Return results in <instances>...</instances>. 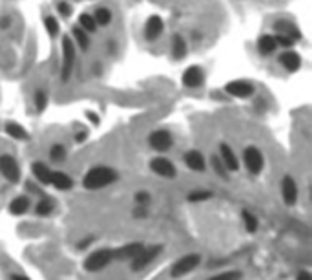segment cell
I'll list each match as a JSON object with an SVG mask.
<instances>
[{
  "instance_id": "obj_5",
  "label": "cell",
  "mask_w": 312,
  "mask_h": 280,
  "mask_svg": "<svg viewBox=\"0 0 312 280\" xmlns=\"http://www.w3.org/2000/svg\"><path fill=\"white\" fill-rule=\"evenodd\" d=\"M161 251H163V247L161 245H152V247H143V251L137 255L133 260H131V269L133 271H141L145 269L146 266H150L152 262L155 260V258L161 255Z\"/></svg>"
},
{
  "instance_id": "obj_36",
  "label": "cell",
  "mask_w": 312,
  "mask_h": 280,
  "mask_svg": "<svg viewBox=\"0 0 312 280\" xmlns=\"http://www.w3.org/2000/svg\"><path fill=\"white\" fill-rule=\"evenodd\" d=\"M274 39H276V44H280V46H283V48H290L296 42L294 39L287 37V35H281V33H278Z\"/></svg>"
},
{
  "instance_id": "obj_18",
  "label": "cell",
  "mask_w": 312,
  "mask_h": 280,
  "mask_svg": "<svg viewBox=\"0 0 312 280\" xmlns=\"http://www.w3.org/2000/svg\"><path fill=\"white\" fill-rule=\"evenodd\" d=\"M280 63L283 65V68L289 70V72H298V68L301 66V59H299V55L294 53V51H285V53L280 57Z\"/></svg>"
},
{
  "instance_id": "obj_7",
  "label": "cell",
  "mask_w": 312,
  "mask_h": 280,
  "mask_svg": "<svg viewBox=\"0 0 312 280\" xmlns=\"http://www.w3.org/2000/svg\"><path fill=\"white\" fill-rule=\"evenodd\" d=\"M0 174L11 183H17L20 179V167L13 156H8V154L0 156Z\"/></svg>"
},
{
  "instance_id": "obj_19",
  "label": "cell",
  "mask_w": 312,
  "mask_h": 280,
  "mask_svg": "<svg viewBox=\"0 0 312 280\" xmlns=\"http://www.w3.org/2000/svg\"><path fill=\"white\" fill-rule=\"evenodd\" d=\"M33 174H35V178L41 181V183L44 185H50V176H51V170L50 167L46 165V163H42V161H37V163H33L31 167Z\"/></svg>"
},
{
  "instance_id": "obj_16",
  "label": "cell",
  "mask_w": 312,
  "mask_h": 280,
  "mask_svg": "<svg viewBox=\"0 0 312 280\" xmlns=\"http://www.w3.org/2000/svg\"><path fill=\"white\" fill-rule=\"evenodd\" d=\"M50 185H53V187L59 189V191H70V189L73 187V179L70 178L68 174H64V172H53V170H51Z\"/></svg>"
},
{
  "instance_id": "obj_24",
  "label": "cell",
  "mask_w": 312,
  "mask_h": 280,
  "mask_svg": "<svg viewBox=\"0 0 312 280\" xmlns=\"http://www.w3.org/2000/svg\"><path fill=\"white\" fill-rule=\"evenodd\" d=\"M73 37H75V42H77V46L81 48V50H88V46H90V39H88V35L84 33V29H82L81 26L73 28Z\"/></svg>"
},
{
  "instance_id": "obj_14",
  "label": "cell",
  "mask_w": 312,
  "mask_h": 280,
  "mask_svg": "<svg viewBox=\"0 0 312 280\" xmlns=\"http://www.w3.org/2000/svg\"><path fill=\"white\" fill-rule=\"evenodd\" d=\"M203 81H204V74L199 66H192V68L186 70L185 75H183V83H185V86H188V88L201 86Z\"/></svg>"
},
{
  "instance_id": "obj_2",
  "label": "cell",
  "mask_w": 312,
  "mask_h": 280,
  "mask_svg": "<svg viewBox=\"0 0 312 280\" xmlns=\"http://www.w3.org/2000/svg\"><path fill=\"white\" fill-rule=\"evenodd\" d=\"M113 260V249H97V251L90 253L84 260V269L90 273H95L108 266Z\"/></svg>"
},
{
  "instance_id": "obj_17",
  "label": "cell",
  "mask_w": 312,
  "mask_h": 280,
  "mask_svg": "<svg viewBox=\"0 0 312 280\" xmlns=\"http://www.w3.org/2000/svg\"><path fill=\"white\" fill-rule=\"evenodd\" d=\"M185 161H186V165H188V169L197 170V172H203L204 167H206V163H204L203 154H201L199 150H190V152H186Z\"/></svg>"
},
{
  "instance_id": "obj_13",
  "label": "cell",
  "mask_w": 312,
  "mask_h": 280,
  "mask_svg": "<svg viewBox=\"0 0 312 280\" xmlns=\"http://www.w3.org/2000/svg\"><path fill=\"white\" fill-rule=\"evenodd\" d=\"M219 154H221V161H223V165L226 167V170L235 172V170L239 169V161H237V156H235V152L232 150L230 145L223 143L221 147H219Z\"/></svg>"
},
{
  "instance_id": "obj_40",
  "label": "cell",
  "mask_w": 312,
  "mask_h": 280,
  "mask_svg": "<svg viewBox=\"0 0 312 280\" xmlns=\"http://www.w3.org/2000/svg\"><path fill=\"white\" fill-rule=\"evenodd\" d=\"M88 119H90V121H93V123H95V125H99V117H97V115L95 114H91V112H88Z\"/></svg>"
},
{
  "instance_id": "obj_8",
  "label": "cell",
  "mask_w": 312,
  "mask_h": 280,
  "mask_svg": "<svg viewBox=\"0 0 312 280\" xmlns=\"http://www.w3.org/2000/svg\"><path fill=\"white\" fill-rule=\"evenodd\" d=\"M150 169L154 170L157 176L166 178V179L176 178V174H177L176 165H174L170 160H166V158H154V160L150 161Z\"/></svg>"
},
{
  "instance_id": "obj_23",
  "label": "cell",
  "mask_w": 312,
  "mask_h": 280,
  "mask_svg": "<svg viewBox=\"0 0 312 280\" xmlns=\"http://www.w3.org/2000/svg\"><path fill=\"white\" fill-rule=\"evenodd\" d=\"M276 29H278V33H281V35H287V37L294 39V41H298V39H299V32L294 28V26H292V24H289V22H278L276 24Z\"/></svg>"
},
{
  "instance_id": "obj_15",
  "label": "cell",
  "mask_w": 312,
  "mask_h": 280,
  "mask_svg": "<svg viewBox=\"0 0 312 280\" xmlns=\"http://www.w3.org/2000/svg\"><path fill=\"white\" fill-rule=\"evenodd\" d=\"M163 29H164L163 19H161V17H157V15L150 17L148 22H146V26H145V33H146V37H148L150 41L159 39V35L163 33Z\"/></svg>"
},
{
  "instance_id": "obj_9",
  "label": "cell",
  "mask_w": 312,
  "mask_h": 280,
  "mask_svg": "<svg viewBox=\"0 0 312 280\" xmlns=\"http://www.w3.org/2000/svg\"><path fill=\"white\" fill-rule=\"evenodd\" d=\"M150 145L157 152H166L172 148L174 138L168 130H155L154 134H150Z\"/></svg>"
},
{
  "instance_id": "obj_4",
  "label": "cell",
  "mask_w": 312,
  "mask_h": 280,
  "mask_svg": "<svg viewBox=\"0 0 312 280\" xmlns=\"http://www.w3.org/2000/svg\"><path fill=\"white\" fill-rule=\"evenodd\" d=\"M73 65H75V44L70 37L62 39V81L66 83L70 77H72L73 72Z\"/></svg>"
},
{
  "instance_id": "obj_27",
  "label": "cell",
  "mask_w": 312,
  "mask_h": 280,
  "mask_svg": "<svg viewBox=\"0 0 312 280\" xmlns=\"http://www.w3.org/2000/svg\"><path fill=\"white\" fill-rule=\"evenodd\" d=\"M241 271H235V269H230V271H221V273H217V275L210 276L206 280H241Z\"/></svg>"
},
{
  "instance_id": "obj_28",
  "label": "cell",
  "mask_w": 312,
  "mask_h": 280,
  "mask_svg": "<svg viewBox=\"0 0 312 280\" xmlns=\"http://www.w3.org/2000/svg\"><path fill=\"white\" fill-rule=\"evenodd\" d=\"M243 224L249 233H256L258 231V218L250 211H243Z\"/></svg>"
},
{
  "instance_id": "obj_38",
  "label": "cell",
  "mask_w": 312,
  "mask_h": 280,
  "mask_svg": "<svg viewBox=\"0 0 312 280\" xmlns=\"http://www.w3.org/2000/svg\"><path fill=\"white\" fill-rule=\"evenodd\" d=\"M59 13L62 15V17H66V19H68L70 15H72V8H70V4H59Z\"/></svg>"
},
{
  "instance_id": "obj_39",
  "label": "cell",
  "mask_w": 312,
  "mask_h": 280,
  "mask_svg": "<svg viewBox=\"0 0 312 280\" xmlns=\"http://www.w3.org/2000/svg\"><path fill=\"white\" fill-rule=\"evenodd\" d=\"M296 280H312V276H310L308 271H299L298 276H296Z\"/></svg>"
},
{
  "instance_id": "obj_6",
  "label": "cell",
  "mask_w": 312,
  "mask_h": 280,
  "mask_svg": "<svg viewBox=\"0 0 312 280\" xmlns=\"http://www.w3.org/2000/svg\"><path fill=\"white\" fill-rule=\"evenodd\" d=\"M245 158V167L249 169L250 174H259L263 170V165H265V160H263V154L259 148L256 147H247L243 152Z\"/></svg>"
},
{
  "instance_id": "obj_12",
  "label": "cell",
  "mask_w": 312,
  "mask_h": 280,
  "mask_svg": "<svg viewBox=\"0 0 312 280\" xmlns=\"http://www.w3.org/2000/svg\"><path fill=\"white\" fill-rule=\"evenodd\" d=\"M226 92L230 94L232 97H250L254 94V86L247 81H232L230 84H226Z\"/></svg>"
},
{
  "instance_id": "obj_11",
  "label": "cell",
  "mask_w": 312,
  "mask_h": 280,
  "mask_svg": "<svg viewBox=\"0 0 312 280\" xmlns=\"http://www.w3.org/2000/svg\"><path fill=\"white\" fill-rule=\"evenodd\" d=\"M143 247H145V245L141 242H131L119 249H113V260H130L131 262L141 251H143Z\"/></svg>"
},
{
  "instance_id": "obj_25",
  "label": "cell",
  "mask_w": 312,
  "mask_h": 280,
  "mask_svg": "<svg viewBox=\"0 0 312 280\" xmlns=\"http://www.w3.org/2000/svg\"><path fill=\"white\" fill-rule=\"evenodd\" d=\"M79 26H81L82 29H86V32H95L97 29L95 19H93V15H90V13H82L81 15V19H79Z\"/></svg>"
},
{
  "instance_id": "obj_31",
  "label": "cell",
  "mask_w": 312,
  "mask_h": 280,
  "mask_svg": "<svg viewBox=\"0 0 312 280\" xmlns=\"http://www.w3.org/2000/svg\"><path fill=\"white\" fill-rule=\"evenodd\" d=\"M185 51H186V44L181 37H176L174 39V57L176 59H183L185 57Z\"/></svg>"
},
{
  "instance_id": "obj_32",
  "label": "cell",
  "mask_w": 312,
  "mask_h": 280,
  "mask_svg": "<svg viewBox=\"0 0 312 280\" xmlns=\"http://www.w3.org/2000/svg\"><path fill=\"white\" fill-rule=\"evenodd\" d=\"M212 165H214V170H216V174L219 176V178L228 179V170H226V167L223 165L221 158H214V160H212Z\"/></svg>"
},
{
  "instance_id": "obj_10",
  "label": "cell",
  "mask_w": 312,
  "mask_h": 280,
  "mask_svg": "<svg viewBox=\"0 0 312 280\" xmlns=\"http://www.w3.org/2000/svg\"><path fill=\"white\" fill-rule=\"evenodd\" d=\"M281 196H283V202L290 207L298 203V185L292 176H285L281 179Z\"/></svg>"
},
{
  "instance_id": "obj_29",
  "label": "cell",
  "mask_w": 312,
  "mask_h": 280,
  "mask_svg": "<svg viewBox=\"0 0 312 280\" xmlns=\"http://www.w3.org/2000/svg\"><path fill=\"white\" fill-rule=\"evenodd\" d=\"M53 202L51 200H48V198H44V200H41V202L37 203V214L39 216H48V214H51L53 212Z\"/></svg>"
},
{
  "instance_id": "obj_41",
  "label": "cell",
  "mask_w": 312,
  "mask_h": 280,
  "mask_svg": "<svg viewBox=\"0 0 312 280\" xmlns=\"http://www.w3.org/2000/svg\"><path fill=\"white\" fill-rule=\"evenodd\" d=\"M90 243H91V238H86V240H82V243H79L77 247H79V249H84V247H88Z\"/></svg>"
},
{
  "instance_id": "obj_3",
  "label": "cell",
  "mask_w": 312,
  "mask_h": 280,
  "mask_svg": "<svg viewBox=\"0 0 312 280\" xmlns=\"http://www.w3.org/2000/svg\"><path fill=\"white\" fill-rule=\"evenodd\" d=\"M199 264H201V255H197V253H188V255L181 257L176 264H174L170 275H172V278L185 276V275H188V273H192Z\"/></svg>"
},
{
  "instance_id": "obj_42",
  "label": "cell",
  "mask_w": 312,
  "mask_h": 280,
  "mask_svg": "<svg viewBox=\"0 0 312 280\" xmlns=\"http://www.w3.org/2000/svg\"><path fill=\"white\" fill-rule=\"evenodd\" d=\"M11 280H29V278L24 275H11Z\"/></svg>"
},
{
  "instance_id": "obj_33",
  "label": "cell",
  "mask_w": 312,
  "mask_h": 280,
  "mask_svg": "<svg viewBox=\"0 0 312 280\" xmlns=\"http://www.w3.org/2000/svg\"><path fill=\"white\" fill-rule=\"evenodd\" d=\"M44 24H46L48 33H50V37H57V35H59V22H57L53 17H48V19L44 20Z\"/></svg>"
},
{
  "instance_id": "obj_1",
  "label": "cell",
  "mask_w": 312,
  "mask_h": 280,
  "mask_svg": "<svg viewBox=\"0 0 312 280\" xmlns=\"http://www.w3.org/2000/svg\"><path fill=\"white\" fill-rule=\"evenodd\" d=\"M115 179H117V172L113 169H110V167H93L86 172L82 183L90 191H97V189H104L112 185Z\"/></svg>"
},
{
  "instance_id": "obj_34",
  "label": "cell",
  "mask_w": 312,
  "mask_h": 280,
  "mask_svg": "<svg viewBox=\"0 0 312 280\" xmlns=\"http://www.w3.org/2000/svg\"><path fill=\"white\" fill-rule=\"evenodd\" d=\"M48 105V94L46 92H37L35 94V108L39 112H42Z\"/></svg>"
},
{
  "instance_id": "obj_26",
  "label": "cell",
  "mask_w": 312,
  "mask_h": 280,
  "mask_svg": "<svg viewBox=\"0 0 312 280\" xmlns=\"http://www.w3.org/2000/svg\"><path fill=\"white\" fill-rule=\"evenodd\" d=\"M93 19H95L97 26H108L112 22V13H110L106 8H99L93 15Z\"/></svg>"
},
{
  "instance_id": "obj_30",
  "label": "cell",
  "mask_w": 312,
  "mask_h": 280,
  "mask_svg": "<svg viewBox=\"0 0 312 280\" xmlns=\"http://www.w3.org/2000/svg\"><path fill=\"white\" fill-rule=\"evenodd\" d=\"M50 156L53 161H57V163H60V161L66 160V147H62V145H53L50 150Z\"/></svg>"
},
{
  "instance_id": "obj_20",
  "label": "cell",
  "mask_w": 312,
  "mask_h": 280,
  "mask_svg": "<svg viewBox=\"0 0 312 280\" xmlns=\"http://www.w3.org/2000/svg\"><path fill=\"white\" fill-rule=\"evenodd\" d=\"M27 209H29V200L26 196H18L15 198L13 202L9 203V212L15 216H20V214H26Z\"/></svg>"
},
{
  "instance_id": "obj_35",
  "label": "cell",
  "mask_w": 312,
  "mask_h": 280,
  "mask_svg": "<svg viewBox=\"0 0 312 280\" xmlns=\"http://www.w3.org/2000/svg\"><path fill=\"white\" fill-rule=\"evenodd\" d=\"M208 198H212V193H208V191H195V193L188 194V200H190V202H204Z\"/></svg>"
},
{
  "instance_id": "obj_22",
  "label": "cell",
  "mask_w": 312,
  "mask_h": 280,
  "mask_svg": "<svg viewBox=\"0 0 312 280\" xmlns=\"http://www.w3.org/2000/svg\"><path fill=\"white\" fill-rule=\"evenodd\" d=\"M259 51H261L263 55H268V53H272V51L276 50L278 44H276V39L270 37V35H263L261 39H259Z\"/></svg>"
},
{
  "instance_id": "obj_21",
  "label": "cell",
  "mask_w": 312,
  "mask_h": 280,
  "mask_svg": "<svg viewBox=\"0 0 312 280\" xmlns=\"http://www.w3.org/2000/svg\"><path fill=\"white\" fill-rule=\"evenodd\" d=\"M6 132H8L13 139H18V141H26V139L29 138L27 132L24 130V127H20V125H17V123L6 125Z\"/></svg>"
},
{
  "instance_id": "obj_37",
  "label": "cell",
  "mask_w": 312,
  "mask_h": 280,
  "mask_svg": "<svg viewBox=\"0 0 312 280\" xmlns=\"http://www.w3.org/2000/svg\"><path fill=\"white\" fill-rule=\"evenodd\" d=\"M135 202H137V205H146V203L150 202V194L148 193H137L135 194Z\"/></svg>"
}]
</instances>
